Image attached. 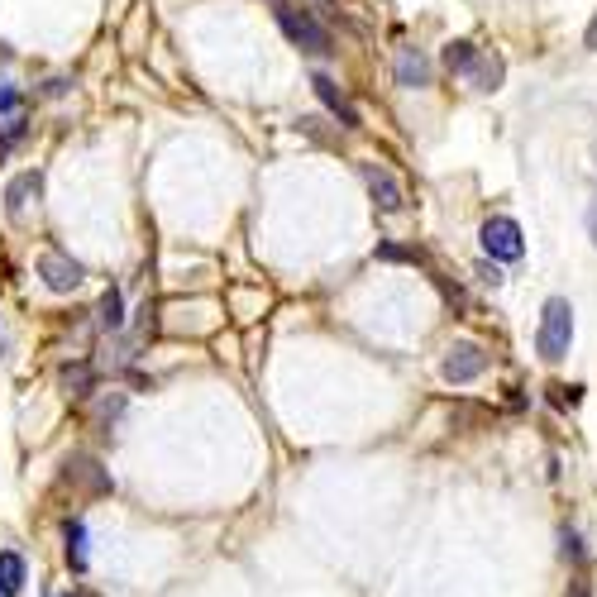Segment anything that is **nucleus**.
Wrapping results in <instances>:
<instances>
[{
	"instance_id": "obj_19",
	"label": "nucleus",
	"mask_w": 597,
	"mask_h": 597,
	"mask_svg": "<svg viewBox=\"0 0 597 597\" xmlns=\"http://www.w3.org/2000/svg\"><path fill=\"white\" fill-rule=\"evenodd\" d=\"M67 597H77V593H67Z\"/></svg>"
},
{
	"instance_id": "obj_3",
	"label": "nucleus",
	"mask_w": 597,
	"mask_h": 597,
	"mask_svg": "<svg viewBox=\"0 0 597 597\" xmlns=\"http://www.w3.org/2000/svg\"><path fill=\"white\" fill-rule=\"evenodd\" d=\"M483 254L497 258V263H516V258L526 254V239H521V225L507 220V215H492L488 225H483Z\"/></svg>"
},
{
	"instance_id": "obj_2",
	"label": "nucleus",
	"mask_w": 597,
	"mask_h": 597,
	"mask_svg": "<svg viewBox=\"0 0 597 597\" xmlns=\"http://www.w3.org/2000/svg\"><path fill=\"white\" fill-rule=\"evenodd\" d=\"M278 24L282 34L306 48V53H335V39H330V29L311 15V10H297V5H278Z\"/></svg>"
},
{
	"instance_id": "obj_12",
	"label": "nucleus",
	"mask_w": 597,
	"mask_h": 597,
	"mask_svg": "<svg viewBox=\"0 0 597 597\" xmlns=\"http://www.w3.org/2000/svg\"><path fill=\"white\" fill-rule=\"evenodd\" d=\"M67 564L77 574L86 569V521H67Z\"/></svg>"
},
{
	"instance_id": "obj_4",
	"label": "nucleus",
	"mask_w": 597,
	"mask_h": 597,
	"mask_svg": "<svg viewBox=\"0 0 597 597\" xmlns=\"http://www.w3.org/2000/svg\"><path fill=\"white\" fill-rule=\"evenodd\" d=\"M39 278L48 282V292H77L86 273H82V263H77V258L48 249V254H39Z\"/></svg>"
},
{
	"instance_id": "obj_15",
	"label": "nucleus",
	"mask_w": 597,
	"mask_h": 597,
	"mask_svg": "<svg viewBox=\"0 0 597 597\" xmlns=\"http://www.w3.org/2000/svg\"><path fill=\"white\" fill-rule=\"evenodd\" d=\"M15 139H24V120H20V115H15V120H5V125H0V153L10 149V144H15Z\"/></svg>"
},
{
	"instance_id": "obj_13",
	"label": "nucleus",
	"mask_w": 597,
	"mask_h": 597,
	"mask_svg": "<svg viewBox=\"0 0 597 597\" xmlns=\"http://www.w3.org/2000/svg\"><path fill=\"white\" fill-rule=\"evenodd\" d=\"M469 82L478 86V91H497V86H502V63H497V58H478V67L469 72Z\"/></svg>"
},
{
	"instance_id": "obj_7",
	"label": "nucleus",
	"mask_w": 597,
	"mask_h": 597,
	"mask_svg": "<svg viewBox=\"0 0 597 597\" xmlns=\"http://www.w3.org/2000/svg\"><path fill=\"white\" fill-rule=\"evenodd\" d=\"M311 91L320 96V106L330 110V115H340V125H344V129H359V110L344 101V91H340L335 82H330L325 72H316V77H311Z\"/></svg>"
},
{
	"instance_id": "obj_8",
	"label": "nucleus",
	"mask_w": 597,
	"mask_h": 597,
	"mask_svg": "<svg viewBox=\"0 0 597 597\" xmlns=\"http://www.w3.org/2000/svg\"><path fill=\"white\" fill-rule=\"evenodd\" d=\"M39 192H43V172H20V177L5 187V211L20 220V215L29 211V201H39Z\"/></svg>"
},
{
	"instance_id": "obj_18",
	"label": "nucleus",
	"mask_w": 597,
	"mask_h": 597,
	"mask_svg": "<svg viewBox=\"0 0 597 597\" xmlns=\"http://www.w3.org/2000/svg\"><path fill=\"white\" fill-rule=\"evenodd\" d=\"M588 235H593V244H597V211L588 215Z\"/></svg>"
},
{
	"instance_id": "obj_1",
	"label": "nucleus",
	"mask_w": 597,
	"mask_h": 597,
	"mask_svg": "<svg viewBox=\"0 0 597 597\" xmlns=\"http://www.w3.org/2000/svg\"><path fill=\"white\" fill-rule=\"evenodd\" d=\"M574 344V306L564 297H550L545 311H540V330H535V349L545 363H559Z\"/></svg>"
},
{
	"instance_id": "obj_17",
	"label": "nucleus",
	"mask_w": 597,
	"mask_h": 597,
	"mask_svg": "<svg viewBox=\"0 0 597 597\" xmlns=\"http://www.w3.org/2000/svg\"><path fill=\"white\" fill-rule=\"evenodd\" d=\"M583 43H588V48L597 53V15H593V24H588V34H583Z\"/></svg>"
},
{
	"instance_id": "obj_5",
	"label": "nucleus",
	"mask_w": 597,
	"mask_h": 597,
	"mask_svg": "<svg viewBox=\"0 0 597 597\" xmlns=\"http://www.w3.org/2000/svg\"><path fill=\"white\" fill-rule=\"evenodd\" d=\"M483 368H488V354H483L478 344H449L445 363H440L445 383H473V378H478Z\"/></svg>"
},
{
	"instance_id": "obj_6",
	"label": "nucleus",
	"mask_w": 597,
	"mask_h": 597,
	"mask_svg": "<svg viewBox=\"0 0 597 597\" xmlns=\"http://www.w3.org/2000/svg\"><path fill=\"white\" fill-rule=\"evenodd\" d=\"M363 182H368V196L383 206V211H402L406 206V192H402V182L392 177L387 168H373V163H363Z\"/></svg>"
},
{
	"instance_id": "obj_14",
	"label": "nucleus",
	"mask_w": 597,
	"mask_h": 597,
	"mask_svg": "<svg viewBox=\"0 0 597 597\" xmlns=\"http://www.w3.org/2000/svg\"><path fill=\"white\" fill-rule=\"evenodd\" d=\"M120 320H125V301H120V292L110 287L106 297H101V325H106V330H115Z\"/></svg>"
},
{
	"instance_id": "obj_20",
	"label": "nucleus",
	"mask_w": 597,
	"mask_h": 597,
	"mask_svg": "<svg viewBox=\"0 0 597 597\" xmlns=\"http://www.w3.org/2000/svg\"><path fill=\"white\" fill-rule=\"evenodd\" d=\"M0 597H5V593H0Z\"/></svg>"
},
{
	"instance_id": "obj_16",
	"label": "nucleus",
	"mask_w": 597,
	"mask_h": 597,
	"mask_svg": "<svg viewBox=\"0 0 597 597\" xmlns=\"http://www.w3.org/2000/svg\"><path fill=\"white\" fill-rule=\"evenodd\" d=\"M10 110H20V91L0 82V115H10Z\"/></svg>"
},
{
	"instance_id": "obj_10",
	"label": "nucleus",
	"mask_w": 597,
	"mask_h": 597,
	"mask_svg": "<svg viewBox=\"0 0 597 597\" xmlns=\"http://www.w3.org/2000/svg\"><path fill=\"white\" fill-rule=\"evenodd\" d=\"M24 583H29L24 555H20V550H0V593H5V597H20Z\"/></svg>"
},
{
	"instance_id": "obj_9",
	"label": "nucleus",
	"mask_w": 597,
	"mask_h": 597,
	"mask_svg": "<svg viewBox=\"0 0 597 597\" xmlns=\"http://www.w3.org/2000/svg\"><path fill=\"white\" fill-rule=\"evenodd\" d=\"M397 82H402L406 91L430 86V63L421 58V48H402V53H397Z\"/></svg>"
},
{
	"instance_id": "obj_11",
	"label": "nucleus",
	"mask_w": 597,
	"mask_h": 597,
	"mask_svg": "<svg viewBox=\"0 0 597 597\" xmlns=\"http://www.w3.org/2000/svg\"><path fill=\"white\" fill-rule=\"evenodd\" d=\"M478 58H483V53H478L469 39L445 43V67H449V72H459V77H469L473 67H478Z\"/></svg>"
}]
</instances>
